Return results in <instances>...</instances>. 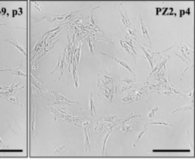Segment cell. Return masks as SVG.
Wrapping results in <instances>:
<instances>
[{
	"label": "cell",
	"instance_id": "1",
	"mask_svg": "<svg viewBox=\"0 0 195 159\" xmlns=\"http://www.w3.org/2000/svg\"><path fill=\"white\" fill-rule=\"evenodd\" d=\"M98 96L101 99H102L103 102H108L109 101L110 103L112 102V98H113V95L110 93V92L107 88H105L104 86L100 85L99 81H98Z\"/></svg>",
	"mask_w": 195,
	"mask_h": 159
},
{
	"label": "cell",
	"instance_id": "2",
	"mask_svg": "<svg viewBox=\"0 0 195 159\" xmlns=\"http://www.w3.org/2000/svg\"><path fill=\"white\" fill-rule=\"evenodd\" d=\"M0 96L4 99L8 100L9 102L12 103L14 104H17L21 107H23V105L19 101V94H18L17 92L13 93H6L5 92H0Z\"/></svg>",
	"mask_w": 195,
	"mask_h": 159
},
{
	"label": "cell",
	"instance_id": "3",
	"mask_svg": "<svg viewBox=\"0 0 195 159\" xmlns=\"http://www.w3.org/2000/svg\"><path fill=\"white\" fill-rule=\"evenodd\" d=\"M51 94L54 95V101L51 104H72V103H76V104H78L77 102L74 101H71V100L68 99L67 98L63 97V95L59 94V93L56 92H51Z\"/></svg>",
	"mask_w": 195,
	"mask_h": 159
},
{
	"label": "cell",
	"instance_id": "4",
	"mask_svg": "<svg viewBox=\"0 0 195 159\" xmlns=\"http://www.w3.org/2000/svg\"><path fill=\"white\" fill-rule=\"evenodd\" d=\"M122 7H123V3L116 4L114 5V9H115L116 10H117V11H118V12L120 13L124 27H127L128 25L131 24V22H130V21H129V19H128V15H127V10L124 11V14H123V10H122Z\"/></svg>",
	"mask_w": 195,
	"mask_h": 159
},
{
	"label": "cell",
	"instance_id": "5",
	"mask_svg": "<svg viewBox=\"0 0 195 159\" xmlns=\"http://www.w3.org/2000/svg\"><path fill=\"white\" fill-rule=\"evenodd\" d=\"M151 89V87L149 86H143L141 88H139V89H134L132 90L131 92H133V94L135 97V101L137 100H140L146 93L149 92V90Z\"/></svg>",
	"mask_w": 195,
	"mask_h": 159
},
{
	"label": "cell",
	"instance_id": "6",
	"mask_svg": "<svg viewBox=\"0 0 195 159\" xmlns=\"http://www.w3.org/2000/svg\"><path fill=\"white\" fill-rule=\"evenodd\" d=\"M170 58V56H166L165 57H163V58H162L161 57V59H160V62H159V63H157V66L154 68L153 69V70L152 71V73H151V74L149 75V77H148V80L150 79V77H152V74H157L158 72H160V70H162V69H163V66H165V63L167 62V61H168L169 59Z\"/></svg>",
	"mask_w": 195,
	"mask_h": 159
},
{
	"label": "cell",
	"instance_id": "7",
	"mask_svg": "<svg viewBox=\"0 0 195 159\" xmlns=\"http://www.w3.org/2000/svg\"><path fill=\"white\" fill-rule=\"evenodd\" d=\"M101 54H103V55H104V56H106V57H109L110 58H111V59H113L115 62H117L118 64H120V65H122V66H123L124 68H126L128 70L129 72H130L131 74H133V76L135 77V74L133 73V70H132V69H131L130 67H129V65L128 64H127L124 61H122V60H120V59H118V58H116V57H111V56H108L107 54H105V53H103V52H101Z\"/></svg>",
	"mask_w": 195,
	"mask_h": 159
},
{
	"label": "cell",
	"instance_id": "8",
	"mask_svg": "<svg viewBox=\"0 0 195 159\" xmlns=\"http://www.w3.org/2000/svg\"><path fill=\"white\" fill-rule=\"evenodd\" d=\"M22 64H21L20 68H17V69H12V68H8V69H0V71H9V72H10L11 74H15V75L26 77V74L22 71Z\"/></svg>",
	"mask_w": 195,
	"mask_h": 159
},
{
	"label": "cell",
	"instance_id": "9",
	"mask_svg": "<svg viewBox=\"0 0 195 159\" xmlns=\"http://www.w3.org/2000/svg\"><path fill=\"white\" fill-rule=\"evenodd\" d=\"M140 27H141V31H142V34L143 35L145 36V38L147 39V40L149 41V45H150V48L152 47V40H151V38H150V35H149V33H148L146 27L144 24V22H143V17L140 15Z\"/></svg>",
	"mask_w": 195,
	"mask_h": 159
},
{
	"label": "cell",
	"instance_id": "10",
	"mask_svg": "<svg viewBox=\"0 0 195 159\" xmlns=\"http://www.w3.org/2000/svg\"><path fill=\"white\" fill-rule=\"evenodd\" d=\"M139 46H140V48L142 50V51L144 52V54H145V58L149 61V63H150V65H151V68L152 69H154V57H153V55L154 54H152V55H151L149 53V51H147L143 47V46L140 45V44H139Z\"/></svg>",
	"mask_w": 195,
	"mask_h": 159
},
{
	"label": "cell",
	"instance_id": "11",
	"mask_svg": "<svg viewBox=\"0 0 195 159\" xmlns=\"http://www.w3.org/2000/svg\"><path fill=\"white\" fill-rule=\"evenodd\" d=\"M30 81H31V83L33 84V85H34L38 90H39V92H40L42 96H43V92H47V90H46L44 88L43 84L40 83V82H39V81H37L36 79H34V77L33 76L32 74L30 75Z\"/></svg>",
	"mask_w": 195,
	"mask_h": 159
},
{
	"label": "cell",
	"instance_id": "12",
	"mask_svg": "<svg viewBox=\"0 0 195 159\" xmlns=\"http://www.w3.org/2000/svg\"><path fill=\"white\" fill-rule=\"evenodd\" d=\"M73 61L74 62H72V66H73V77H74V85H76V87H78L79 86V78H78V74H77L76 72V58H73Z\"/></svg>",
	"mask_w": 195,
	"mask_h": 159
},
{
	"label": "cell",
	"instance_id": "13",
	"mask_svg": "<svg viewBox=\"0 0 195 159\" xmlns=\"http://www.w3.org/2000/svg\"><path fill=\"white\" fill-rule=\"evenodd\" d=\"M134 128V125H128V124H124V125H121L120 127L117 128V132L119 133H129L132 132Z\"/></svg>",
	"mask_w": 195,
	"mask_h": 159
},
{
	"label": "cell",
	"instance_id": "14",
	"mask_svg": "<svg viewBox=\"0 0 195 159\" xmlns=\"http://www.w3.org/2000/svg\"><path fill=\"white\" fill-rule=\"evenodd\" d=\"M6 41H7V42H9V43H10V44H11V45H12L15 46V47H16V49H17L18 51H20L21 52H22L24 55H27V52H26L25 49L23 48L22 46H21V45H19V44H18L17 42H16V40L15 39H6Z\"/></svg>",
	"mask_w": 195,
	"mask_h": 159
},
{
	"label": "cell",
	"instance_id": "15",
	"mask_svg": "<svg viewBox=\"0 0 195 159\" xmlns=\"http://www.w3.org/2000/svg\"><path fill=\"white\" fill-rule=\"evenodd\" d=\"M125 29H127V33L128 34V35L130 37H132L133 39H135L136 41H139L138 40V37H137V34H136V31L134 29V27H133L132 24L128 25V27H125ZM140 42V41H139Z\"/></svg>",
	"mask_w": 195,
	"mask_h": 159
},
{
	"label": "cell",
	"instance_id": "16",
	"mask_svg": "<svg viewBox=\"0 0 195 159\" xmlns=\"http://www.w3.org/2000/svg\"><path fill=\"white\" fill-rule=\"evenodd\" d=\"M189 109H193V99H192L191 103H188V104H186L185 106H182V107H180V108H178V109H174L173 111H171V113L174 114V113H175L176 111H179V110H189Z\"/></svg>",
	"mask_w": 195,
	"mask_h": 159
},
{
	"label": "cell",
	"instance_id": "17",
	"mask_svg": "<svg viewBox=\"0 0 195 159\" xmlns=\"http://www.w3.org/2000/svg\"><path fill=\"white\" fill-rule=\"evenodd\" d=\"M89 113L92 116H94L96 114L94 109V102L93 100V92L90 93V99H89Z\"/></svg>",
	"mask_w": 195,
	"mask_h": 159
},
{
	"label": "cell",
	"instance_id": "18",
	"mask_svg": "<svg viewBox=\"0 0 195 159\" xmlns=\"http://www.w3.org/2000/svg\"><path fill=\"white\" fill-rule=\"evenodd\" d=\"M99 121H104L106 122H112L114 123L115 121H118L119 119H118V116H114V115H110V116H104L102 119H100Z\"/></svg>",
	"mask_w": 195,
	"mask_h": 159
},
{
	"label": "cell",
	"instance_id": "19",
	"mask_svg": "<svg viewBox=\"0 0 195 159\" xmlns=\"http://www.w3.org/2000/svg\"><path fill=\"white\" fill-rule=\"evenodd\" d=\"M133 101H135V97L134 95L133 94L132 92H130L128 96H126L125 98H123V99H122V103H123L124 104H128V103H132Z\"/></svg>",
	"mask_w": 195,
	"mask_h": 159
},
{
	"label": "cell",
	"instance_id": "20",
	"mask_svg": "<svg viewBox=\"0 0 195 159\" xmlns=\"http://www.w3.org/2000/svg\"><path fill=\"white\" fill-rule=\"evenodd\" d=\"M121 45H122V47H123V48L124 49V50L126 51V52H127V53H128V54H130L131 56H132V57H133V58H134V62L136 63V60H137V58H136V57H134V55H133V53L130 51V50H131L130 47H129V46H128V45H127V44L125 43V42L122 40V39H121Z\"/></svg>",
	"mask_w": 195,
	"mask_h": 159
},
{
	"label": "cell",
	"instance_id": "21",
	"mask_svg": "<svg viewBox=\"0 0 195 159\" xmlns=\"http://www.w3.org/2000/svg\"><path fill=\"white\" fill-rule=\"evenodd\" d=\"M152 124H156V125L159 124V125H165V126H173L170 122V123H169V122H166V121H163V120H154V121H152L151 122L147 123L146 125H152Z\"/></svg>",
	"mask_w": 195,
	"mask_h": 159
},
{
	"label": "cell",
	"instance_id": "22",
	"mask_svg": "<svg viewBox=\"0 0 195 159\" xmlns=\"http://www.w3.org/2000/svg\"><path fill=\"white\" fill-rule=\"evenodd\" d=\"M138 85L136 84H131V85H128L127 86H124V87L121 88L120 89V92H128V91H132V90H134L137 88Z\"/></svg>",
	"mask_w": 195,
	"mask_h": 159
},
{
	"label": "cell",
	"instance_id": "23",
	"mask_svg": "<svg viewBox=\"0 0 195 159\" xmlns=\"http://www.w3.org/2000/svg\"><path fill=\"white\" fill-rule=\"evenodd\" d=\"M105 127V123L104 122H101V121H98L97 123H96L95 127L94 128H93V130H94V132H100L101 130L103 129Z\"/></svg>",
	"mask_w": 195,
	"mask_h": 159
},
{
	"label": "cell",
	"instance_id": "24",
	"mask_svg": "<svg viewBox=\"0 0 195 159\" xmlns=\"http://www.w3.org/2000/svg\"><path fill=\"white\" fill-rule=\"evenodd\" d=\"M84 131H85V137H86V140H85V145H86V152H87L89 147H90V143H89V137H88V134H87V129L86 128H84Z\"/></svg>",
	"mask_w": 195,
	"mask_h": 159
},
{
	"label": "cell",
	"instance_id": "25",
	"mask_svg": "<svg viewBox=\"0 0 195 159\" xmlns=\"http://www.w3.org/2000/svg\"><path fill=\"white\" fill-rule=\"evenodd\" d=\"M82 41H80V44H79V47L76 49V64L79 63L80 62V57H81V45H82Z\"/></svg>",
	"mask_w": 195,
	"mask_h": 159
},
{
	"label": "cell",
	"instance_id": "26",
	"mask_svg": "<svg viewBox=\"0 0 195 159\" xmlns=\"http://www.w3.org/2000/svg\"><path fill=\"white\" fill-rule=\"evenodd\" d=\"M146 129H147V125H145V127L144 128V129L140 131V133H139V134H138L137 140H136V141L134 142V143H133V146H134V147H135V146H136V144H137L138 142L140 141V139H141V137L143 136V134H144L145 133V131H146Z\"/></svg>",
	"mask_w": 195,
	"mask_h": 159
},
{
	"label": "cell",
	"instance_id": "27",
	"mask_svg": "<svg viewBox=\"0 0 195 159\" xmlns=\"http://www.w3.org/2000/svg\"><path fill=\"white\" fill-rule=\"evenodd\" d=\"M135 117H140V116H135ZM134 116H133V113L132 112V113H130V115H129L128 116H127V117L124 119V120H123V121H121V125H124V124H126V122H128V121L130 120L131 118H135Z\"/></svg>",
	"mask_w": 195,
	"mask_h": 159
},
{
	"label": "cell",
	"instance_id": "28",
	"mask_svg": "<svg viewBox=\"0 0 195 159\" xmlns=\"http://www.w3.org/2000/svg\"><path fill=\"white\" fill-rule=\"evenodd\" d=\"M110 134H111V129H110L109 131H108V133L106 134V135H105L104 139V143H103V155L104 154V149H105V146H106V141L108 139V138H109V136L110 135Z\"/></svg>",
	"mask_w": 195,
	"mask_h": 159
},
{
	"label": "cell",
	"instance_id": "29",
	"mask_svg": "<svg viewBox=\"0 0 195 159\" xmlns=\"http://www.w3.org/2000/svg\"><path fill=\"white\" fill-rule=\"evenodd\" d=\"M157 109H158V107H157V106L154 107V108L152 109V110H151V112H149V113H148V117L151 118V119H153V118H154L155 112H156V111L157 110Z\"/></svg>",
	"mask_w": 195,
	"mask_h": 159
},
{
	"label": "cell",
	"instance_id": "30",
	"mask_svg": "<svg viewBox=\"0 0 195 159\" xmlns=\"http://www.w3.org/2000/svg\"><path fill=\"white\" fill-rule=\"evenodd\" d=\"M122 81H123V82H125L126 84H128V85H131V84H134L136 81H135V79L130 80L128 78H126V79L122 80Z\"/></svg>",
	"mask_w": 195,
	"mask_h": 159
},
{
	"label": "cell",
	"instance_id": "31",
	"mask_svg": "<svg viewBox=\"0 0 195 159\" xmlns=\"http://www.w3.org/2000/svg\"><path fill=\"white\" fill-rule=\"evenodd\" d=\"M33 121H32V125H31V131L34 135V118H35V108L34 107V110H33Z\"/></svg>",
	"mask_w": 195,
	"mask_h": 159
},
{
	"label": "cell",
	"instance_id": "32",
	"mask_svg": "<svg viewBox=\"0 0 195 159\" xmlns=\"http://www.w3.org/2000/svg\"><path fill=\"white\" fill-rule=\"evenodd\" d=\"M87 42H88L89 48H90V52H91V54H92V55H94V53H93V43H92L90 38H87Z\"/></svg>",
	"mask_w": 195,
	"mask_h": 159
},
{
	"label": "cell",
	"instance_id": "33",
	"mask_svg": "<svg viewBox=\"0 0 195 159\" xmlns=\"http://www.w3.org/2000/svg\"><path fill=\"white\" fill-rule=\"evenodd\" d=\"M65 148V146H57V149H55V152L56 153H58V152H61L63 149Z\"/></svg>",
	"mask_w": 195,
	"mask_h": 159
},
{
	"label": "cell",
	"instance_id": "34",
	"mask_svg": "<svg viewBox=\"0 0 195 159\" xmlns=\"http://www.w3.org/2000/svg\"><path fill=\"white\" fill-rule=\"evenodd\" d=\"M0 144L4 145V143H3V141H2V139H0Z\"/></svg>",
	"mask_w": 195,
	"mask_h": 159
},
{
	"label": "cell",
	"instance_id": "35",
	"mask_svg": "<svg viewBox=\"0 0 195 159\" xmlns=\"http://www.w3.org/2000/svg\"><path fill=\"white\" fill-rule=\"evenodd\" d=\"M4 25H5V24H0V26H4Z\"/></svg>",
	"mask_w": 195,
	"mask_h": 159
}]
</instances>
